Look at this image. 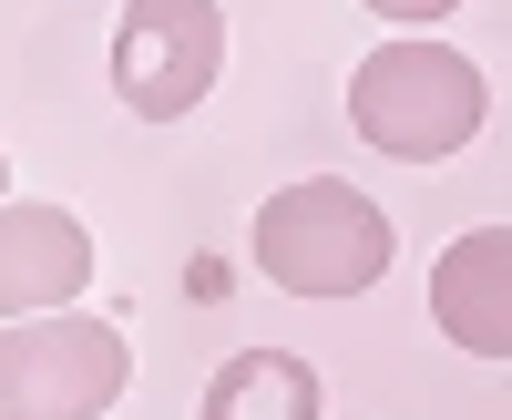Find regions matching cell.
I'll list each match as a JSON object with an SVG mask.
<instances>
[{"mask_svg": "<svg viewBox=\"0 0 512 420\" xmlns=\"http://www.w3.org/2000/svg\"><path fill=\"white\" fill-rule=\"evenodd\" d=\"M93 287V226L72 205H0V328L52 318Z\"/></svg>", "mask_w": 512, "mask_h": 420, "instance_id": "obj_5", "label": "cell"}, {"mask_svg": "<svg viewBox=\"0 0 512 420\" xmlns=\"http://www.w3.org/2000/svg\"><path fill=\"white\" fill-rule=\"evenodd\" d=\"M134 380V339L93 308L0 328V420H103Z\"/></svg>", "mask_w": 512, "mask_h": 420, "instance_id": "obj_3", "label": "cell"}, {"mask_svg": "<svg viewBox=\"0 0 512 420\" xmlns=\"http://www.w3.org/2000/svg\"><path fill=\"white\" fill-rule=\"evenodd\" d=\"M226 72V11L216 0H123L113 21V93L134 123H185Z\"/></svg>", "mask_w": 512, "mask_h": 420, "instance_id": "obj_4", "label": "cell"}, {"mask_svg": "<svg viewBox=\"0 0 512 420\" xmlns=\"http://www.w3.org/2000/svg\"><path fill=\"white\" fill-rule=\"evenodd\" d=\"M359 11H379V21H410V31H420V21H441V11H461V0H359Z\"/></svg>", "mask_w": 512, "mask_h": 420, "instance_id": "obj_8", "label": "cell"}, {"mask_svg": "<svg viewBox=\"0 0 512 420\" xmlns=\"http://www.w3.org/2000/svg\"><path fill=\"white\" fill-rule=\"evenodd\" d=\"M431 318L451 349L472 359H512V226H472L441 246L431 267Z\"/></svg>", "mask_w": 512, "mask_h": 420, "instance_id": "obj_6", "label": "cell"}, {"mask_svg": "<svg viewBox=\"0 0 512 420\" xmlns=\"http://www.w3.org/2000/svg\"><path fill=\"white\" fill-rule=\"evenodd\" d=\"M205 420H318V369L297 349H236L205 380Z\"/></svg>", "mask_w": 512, "mask_h": 420, "instance_id": "obj_7", "label": "cell"}, {"mask_svg": "<svg viewBox=\"0 0 512 420\" xmlns=\"http://www.w3.org/2000/svg\"><path fill=\"white\" fill-rule=\"evenodd\" d=\"M492 113V82L451 52V41L410 31V41H379V52L349 72V123L359 144H379L390 164H441L482 134Z\"/></svg>", "mask_w": 512, "mask_h": 420, "instance_id": "obj_1", "label": "cell"}, {"mask_svg": "<svg viewBox=\"0 0 512 420\" xmlns=\"http://www.w3.org/2000/svg\"><path fill=\"white\" fill-rule=\"evenodd\" d=\"M256 267H267L287 298H369L390 277V216L338 185V175H308L256 205Z\"/></svg>", "mask_w": 512, "mask_h": 420, "instance_id": "obj_2", "label": "cell"}, {"mask_svg": "<svg viewBox=\"0 0 512 420\" xmlns=\"http://www.w3.org/2000/svg\"><path fill=\"white\" fill-rule=\"evenodd\" d=\"M0 205H11V154H0Z\"/></svg>", "mask_w": 512, "mask_h": 420, "instance_id": "obj_9", "label": "cell"}]
</instances>
